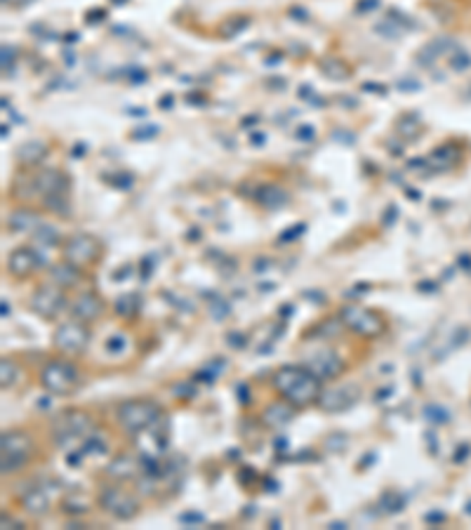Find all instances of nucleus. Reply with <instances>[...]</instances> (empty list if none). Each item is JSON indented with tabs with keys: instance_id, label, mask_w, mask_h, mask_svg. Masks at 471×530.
Listing matches in <instances>:
<instances>
[{
	"instance_id": "obj_1",
	"label": "nucleus",
	"mask_w": 471,
	"mask_h": 530,
	"mask_svg": "<svg viewBox=\"0 0 471 530\" xmlns=\"http://www.w3.org/2000/svg\"><path fill=\"white\" fill-rule=\"evenodd\" d=\"M276 394L297 410L316 406L323 394V379L306 366H280L271 377Z\"/></svg>"
},
{
	"instance_id": "obj_2",
	"label": "nucleus",
	"mask_w": 471,
	"mask_h": 530,
	"mask_svg": "<svg viewBox=\"0 0 471 530\" xmlns=\"http://www.w3.org/2000/svg\"><path fill=\"white\" fill-rule=\"evenodd\" d=\"M163 417V408L151 399H130L116 408V420L128 434H141L156 426Z\"/></svg>"
},
{
	"instance_id": "obj_3",
	"label": "nucleus",
	"mask_w": 471,
	"mask_h": 530,
	"mask_svg": "<svg viewBox=\"0 0 471 530\" xmlns=\"http://www.w3.org/2000/svg\"><path fill=\"white\" fill-rule=\"evenodd\" d=\"M41 386L52 394V396H69V394H74L78 386L83 382V375L81 370L76 368L74 361H66V359H54V361H47L45 366L41 368Z\"/></svg>"
},
{
	"instance_id": "obj_4",
	"label": "nucleus",
	"mask_w": 471,
	"mask_h": 530,
	"mask_svg": "<svg viewBox=\"0 0 471 530\" xmlns=\"http://www.w3.org/2000/svg\"><path fill=\"white\" fill-rule=\"evenodd\" d=\"M34 455V441L26 431H3L0 436V471L3 476L17 474Z\"/></svg>"
},
{
	"instance_id": "obj_5",
	"label": "nucleus",
	"mask_w": 471,
	"mask_h": 530,
	"mask_svg": "<svg viewBox=\"0 0 471 530\" xmlns=\"http://www.w3.org/2000/svg\"><path fill=\"white\" fill-rule=\"evenodd\" d=\"M340 321L344 328L353 330L360 337L375 339L382 337L384 330H387V321L382 319L375 309H365L360 304H344L340 309Z\"/></svg>"
},
{
	"instance_id": "obj_6",
	"label": "nucleus",
	"mask_w": 471,
	"mask_h": 530,
	"mask_svg": "<svg viewBox=\"0 0 471 530\" xmlns=\"http://www.w3.org/2000/svg\"><path fill=\"white\" fill-rule=\"evenodd\" d=\"M52 431H54V441L66 448L74 441L90 436L94 431V422L85 410H64V413L54 417Z\"/></svg>"
},
{
	"instance_id": "obj_7",
	"label": "nucleus",
	"mask_w": 471,
	"mask_h": 530,
	"mask_svg": "<svg viewBox=\"0 0 471 530\" xmlns=\"http://www.w3.org/2000/svg\"><path fill=\"white\" fill-rule=\"evenodd\" d=\"M97 502H99L101 509H104L106 514H111V516L118 521L137 519V514L141 509L137 497L132 495L130 490H125L123 486H104L99 490Z\"/></svg>"
},
{
	"instance_id": "obj_8",
	"label": "nucleus",
	"mask_w": 471,
	"mask_h": 530,
	"mask_svg": "<svg viewBox=\"0 0 471 530\" xmlns=\"http://www.w3.org/2000/svg\"><path fill=\"white\" fill-rule=\"evenodd\" d=\"M66 292L64 288L54 286V283H43L34 290V295L29 297V309L34 311L38 319L54 321L57 316L66 309Z\"/></svg>"
},
{
	"instance_id": "obj_9",
	"label": "nucleus",
	"mask_w": 471,
	"mask_h": 530,
	"mask_svg": "<svg viewBox=\"0 0 471 530\" xmlns=\"http://www.w3.org/2000/svg\"><path fill=\"white\" fill-rule=\"evenodd\" d=\"M90 337L92 335H90L88 323L74 319V321H66V323H61V326H57V330H54V335H52V344L59 354L78 356L88 349Z\"/></svg>"
},
{
	"instance_id": "obj_10",
	"label": "nucleus",
	"mask_w": 471,
	"mask_h": 530,
	"mask_svg": "<svg viewBox=\"0 0 471 530\" xmlns=\"http://www.w3.org/2000/svg\"><path fill=\"white\" fill-rule=\"evenodd\" d=\"M101 257V241L92 234H76L64 243V259L78 269L90 266Z\"/></svg>"
},
{
	"instance_id": "obj_11",
	"label": "nucleus",
	"mask_w": 471,
	"mask_h": 530,
	"mask_svg": "<svg viewBox=\"0 0 471 530\" xmlns=\"http://www.w3.org/2000/svg\"><path fill=\"white\" fill-rule=\"evenodd\" d=\"M356 401H358L356 386H335V389H323L316 408L323 410V413H328V415H335V413H344V410H349Z\"/></svg>"
},
{
	"instance_id": "obj_12",
	"label": "nucleus",
	"mask_w": 471,
	"mask_h": 530,
	"mask_svg": "<svg viewBox=\"0 0 471 530\" xmlns=\"http://www.w3.org/2000/svg\"><path fill=\"white\" fill-rule=\"evenodd\" d=\"M306 368L311 370V373H316L323 382L328 379H337L344 375V370H347V363H344L340 356L330 349H323V351H316L313 356H309V361H306Z\"/></svg>"
},
{
	"instance_id": "obj_13",
	"label": "nucleus",
	"mask_w": 471,
	"mask_h": 530,
	"mask_svg": "<svg viewBox=\"0 0 471 530\" xmlns=\"http://www.w3.org/2000/svg\"><path fill=\"white\" fill-rule=\"evenodd\" d=\"M104 311H106L104 299L92 290L81 292V295L74 299V304H71V316L78 321H83V323H88V326L94 321H99Z\"/></svg>"
},
{
	"instance_id": "obj_14",
	"label": "nucleus",
	"mask_w": 471,
	"mask_h": 530,
	"mask_svg": "<svg viewBox=\"0 0 471 530\" xmlns=\"http://www.w3.org/2000/svg\"><path fill=\"white\" fill-rule=\"evenodd\" d=\"M41 266H43L41 257H38L31 248H17L10 252V257H7V271H10L17 281L31 279Z\"/></svg>"
},
{
	"instance_id": "obj_15",
	"label": "nucleus",
	"mask_w": 471,
	"mask_h": 530,
	"mask_svg": "<svg viewBox=\"0 0 471 530\" xmlns=\"http://www.w3.org/2000/svg\"><path fill=\"white\" fill-rule=\"evenodd\" d=\"M36 189L38 194L47 196H66L69 194V177L57 168H43L36 172Z\"/></svg>"
},
{
	"instance_id": "obj_16",
	"label": "nucleus",
	"mask_w": 471,
	"mask_h": 530,
	"mask_svg": "<svg viewBox=\"0 0 471 530\" xmlns=\"http://www.w3.org/2000/svg\"><path fill=\"white\" fill-rule=\"evenodd\" d=\"M50 495L45 493L43 488L38 486H29L26 490H21L19 495V507L29 514V516H45L50 511Z\"/></svg>"
},
{
	"instance_id": "obj_17",
	"label": "nucleus",
	"mask_w": 471,
	"mask_h": 530,
	"mask_svg": "<svg viewBox=\"0 0 471 530\" xmlns=\"http://www.w3.org/2000/svg\"><path fill=\"white\" fill-rule=\"evenodd\" d=\"M106 474L113 481H121V484L123 481H132L141 474V460H135V457H130V455H118L108 462Z\"/></svg>"
},
{
	"instance_id": "obj_18",
	"label": "nucleus",
	"mask_w": 471,
	"mask_h": 530,
	"mask_svg": "<svg viewBox=\"0 0 471 530\" xmlns=\"http://www.w3.org/2000/svg\"><path fill=\"white\" fill-rule=\"evenodd\" d=\"M295 410L290 406L288 401H276V403H269L264 410H262V422L269 426V429H280V426H285L290 420L295 417Z\"/></svg>"
},
{
	"instance_id": "obj_19",
	"label": "nucleus",
	"mask_w": 471,
	"mask_h": 530,
	"mask_svg": "<svg viewBox=\"0 0 471 530\" xmlns=\"http://www.w3.org/2000/svg\"><path fill=\"white\" fill-rule=\"evenodd\" d=\"M253 199H255V203H259L266 210H278L290 201V196L285 194V189H280L276 184H264L253 194Z\"/></svg>"
},
{
	"instance_id": "obj_20",
	"label": "nucleus",
	"mask_w": 471,
	"mask_h": 530,
	"mask_svg": "<svg viewBox=\"0 0 471 530\" xmlns=\"http://www.w3.org/2000/svg\"><path fill=\"white\" fill-rule=\"evenodd\" d=\"M50 283H54V286H59L64 290L76 288L78 283H81V269L64 259L61 264H54L50 269Z\"/></svg>"
},
{
	"instance_id": "obj_21",
	"label": "nucleus",
	"mask_w": 471,
	"mask_h": 530,
	"mask_svg": "<svg viewBox=\"0 0 471 530\" xmlns=\"http://www.w3.org/2000/svg\"><path fill=\"white\" fill-rule=\"evenodd\" d=\"M38 224H41V219L34 210L29 208H19L10 212V217H7V226L12 229V231H19V234H29V231H36Z\"/></svg>"
},
{
	"instance_id": "obj_22",
	"label": "nucleus",
	"mask_w": 471,
	"mask_h": 530,
	"mask_svg": "<svg viewBox=\"0 0 471 530\" xmlns=\"http://www.w3.org/2000/svg\"><path fill=\"white\" fill-rule=\"evenodd\" d=\"M320 71H323V76L333 78V81H347L351 76V69L347 66V61H342L340 57H325L320 61Z\"/></svg>"
},
{
	"instance_id": "obj_23",
	"label": "nucleus",
	"mask_w": 471,
	"mask_h": 530,
	"mask_svg": "<svg viewBox=\"0 0 471 530\" xmlns=\"http://www.w3.org/2000/svg\"><path fill=\"white\" fill-rule=\"evenodd\" d=\"M47 154V146L43 141H26L17 149V158L24 165H36L38 161H43Z\"/></svg>"
},
{
	"instance_id": "obj_24",
	"label": "nucleus",
	"mask_w": 471,
	"mask_h": 530,
	"mask_svg": "<svg viewBox=\"0 0 471 530\" xmlns=\"http://www.w3.org/2000/svg\"><path fill=\"white\" fill-rule=\"evenodd\" d=\"M19 377H21V370H19V366L14 363L12 359H0V386L7 391V389H12L14 384L19 382Z\"/></svg>"
},
{
	"instance_id": "obj_25",
	"label": "nucleus",
	"mask_w": 471,
	"mask_h": 530,
	"mask_svg": "<svg viewBox=\"0 0 471 530\" xmlns=\"http://www.w3.org/2000/svg\"><path fill=\"white\" fill-rule=\"evenodd\" d=\"M78 453H81V457H88V455H90V457H99V455H106V453H108V443H106L104 439H101L97 431H92L90 436H85V439H83V446H81V450H78Z\"/></svg>"
},
{
	"instance_id": "obj_26",
	"label": "nucleus",
	"mask_w": 471,
	"mask_h": 530,
	"mask_svg": "<svg viewBox=\"0 0 471 530\" xmlns=\"http://www.w3.org/2000/svg\"><path fill=\"white\" fill-rule=\"evenodd\" d=\"M141 306V299L137 292H128V295H121L116 299V314L123 316V319H132V316H137Z\"/></svg>"
},
{
	"instance_id": "obj_27",
	"label": "nucleus",
	"mask_w": 471,
	"mask_h": 530,
	"mask_svg": "<svg viewBox=\"0 0 471 530\" xmlns=\"http://www.w3.org/2000/svg\"><path fill=\"white\" fill-rule=\"evenodd\" d=\"M380 504H382L387 514H398L400 509L405 507V497L400 495V493H396V490H387V493L382 495Z\"/></svg>"
},
{
	"instance_id": "obj_28",
	"label": "nucleus",
	"mask_w": 471,
	"mask_h": 530,
	"mask_svg": "<svg viewBox=\"0 0 471 530\" xmlns=\"http://www.w3.org/2000/svg\"><path fill=\"white\" fill-rule=\"evenodd\" d=\"M34 236H36V241L41 243V245H57L59 243V231L54 226H50V224H38V229L34 231Z\"/></svg>"
},
{
	"instance_id": "obj_29",
	"label": "nucleus",
	"mask_w": 471,
	"mask_h": 530,
	"mask_svg": "<svg viewBox=\"0 0 471 530\" xmlns=\"http://www.w3.org/2000/svg\"><path fill=\"white\" fill-rule=\"evenodd\" d=\"M248 26V19L245 17H231L229 21L222 24V29H219V34H222L224 38H231L236 34H240L243 29Z\"/></svg>"
},
{
	"instance_id": "obj_30",
	"label": "nucleus",
	"mask_w": 471,
	"mask_h": 530,
	"mask_svg": "<svg viewBox=\"0 0 471 530\" xmlns=\"http://www.w3.org/2000/svg\"><path fill=\"white\" fill-rule=\"evenodd\" d=\"M45 205L50 208L52 212H57V215L66 217L69 215V201L66 196H47L45 199Z\"/></svg>"
},
{
	"instance_id": "obj_31",
	"label": "nucleus",
	"mask_w": 471,
	"mask_h": 530,
	"mask_svg": "<svg viewBox=\"0 0 471 530\" xmlns=\"http://www.w3.org/2000/svg\"><path fill=\"white\" fill-rule=\"evenodd\" d=\"M231 314V304L229 302H224V299H212L210 302V316L215 321H222V319H226V316Z\"/></svg>"
},
{
	"instance_id": "obj_32",
	"label": "nucleus",
	"mask_w": 471,
	"mask_h": 530,
	"mask_svg": "<svg viewBox=\"0 0 471 530\" xmlns=\"http://www.w3.org/2000/svg\"><path fill=\"white\" fill-rule=\"evenodd\" d=\"M61 507H64L66 514H74V516L88 514V502H85V500H78V502H76V497H66V500L61 502Z\"/></svg>"
},
{
	"instance_id": "obj_33",
	"label": "nucleus",
	"mask_w": 471,
	"mask_h": 530,
	"mask_svg": "<svg viewBox=\"0 0 471 530\" xmlns=\"http://www.w3.org/2000/svg\"><path fill=\"white\" fill-rule=\"evenodd\" d=\"M424 417H427V420H431V422H447V413L438 408V406H434V403L424 408Z\"/></svg>"
},
{
	"instance_id": "obj_34",
	"label": "nucleus",
	"mask_w": 471,
	"mask_h": 530,
	"mask_svg": "<svg viewBox=\"0 0 471 530\" xmlns=\"http://www.w3.org/2000/svg\"><path fill=\"white\" fill-rule=\"evenodd\" d=\"M123 349H125V337H123V335L108 337V342H106V351H108V354L118 356V354H123Z\"/></svg>"
},
{
	"instance_id": "obj_35",
	"label": "nucleus",
	"mask_w": 471,
	"mask_h": 530,
	"mask_svg": "<svg viewBox=\"0 0 471 530\" xmlns=\"http://www.w3.org/2000/svg\"><path fill=\"white\" fill-rule=\"evenodd\" d=\"M248 342H245V337L240 335V332H229V346H236V349H243Z\"/></svg>"
},
{
	"instance_id": "obj_36",
	"label": "nucleus",
	"mask_w": 471,
	"mask_h": 530,
	"mask_svg": "<svg viewBox=\"0 0 471 530\" xmlns=\"http://www.w3.org/2000/svg\"><path fill=\"white\" fill-rule=\"evenodd\" d=\"M179 521H182V524H201L203 514H182V516H179Z\"/></svg>"
},
{
	"instance_id": "obj_37",
	"label": "nucleus",
	"mask_w": 471,
	"mask_h": 530,
	"mask_svg": "<svg viewBox=\"0 0 471 530\" xmlns=\"http://www.w3.org/2000/svg\"><path fill=\"white\" fill-rule=\"evenodd\" d=\"M0 521H3V528H5V530H10V528H21L19 521H14L12 516H7L5 511H3V519H0Z\"/></svg>"
},
{
	"instance_id": "obj_38",
	"label": "nucleus",
	"mask_w": 471,
	"mask_h": 530,
	"mask_svg": "<svg viewBox=\"0 0 471 530\" xmlns=\"http://www.w3.org/2000/svg\"><path fill=\"white\" fill-rule=\"evenodd\" d=\"M297 139H313V128H300L297 130Z\"/></svg>"
},
{
	"instance_id": "obj_39",
	"label": "nucleus",
	"mask_w": 471,
	"mask_h": 530,
	"mask_svg": "<svg viewBox=\"0 0 471 530\" xmlns=\"http://www.w3.org/2000/svg\"><path fill=\"white\" fill-rule=\"evenodd\" d=\"M139 134H135V137H156V132H158V128H146V130H137Z\"/></svg>"
},
{
	"instance_id": "obj_40",
	"label": "nucleus",
	"mask_w": 471,
	"mask_h": 530,
	"mask_svg": "<svg viewBox=\"0 0 471 530\" xmlns=\"http://www.w3.org/2000/svg\"><path fill=\"white\" fill-rule=\"evenodd\" d=\"M328 528H335V530H344V528H349L344 521H333V524H328Z\"/></svg>"
},
{
	"instance_id": "obj_41",
	"label": "nucleus",
	"mask_w": 471,
	"mask_h": 530,
	"mask_svg": "<svg viewBox=\"0 0 471 530\" xmlns=\"http://www.w3.org/2000/svg\"><path fill=\"white\" fill-rule=\"evenodd\" d=\"M10 316V309H7V299H3V319Z\"/></svg>"
},
{
	"instance_id": "obj_42",
	"label": "nucleus",
	"mask_w": 471,
	"mask_h": 530,
	"mask_svg": "<svg viewBox=\"0 0 471 530\" xmlns=\"http://www.w3.org/2000/svg\"><path fill=\"white\" fill-rule=\"evenodd\" d=\"M5 3H12V5H24V3H31V0H5Z\"/></svg>"
}]
</instances>
